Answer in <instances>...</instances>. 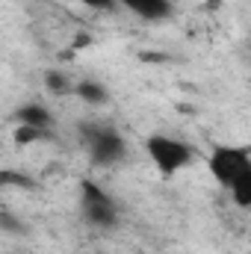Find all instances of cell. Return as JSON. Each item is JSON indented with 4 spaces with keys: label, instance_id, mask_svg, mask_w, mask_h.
<instances>
[{
    "label": "cell",
    "instance_id": "obj_1",
    "mask_svg": "<svg viewBox=\"0 0 251 254\" xmlns=\"http://www.w3.org/2000/svg\"><path fill=\"white\" fill-rule=\"evenodd\" d=\"M80 139L98 166H116L127 154L125 139L119 136V130L107 125H80Z\"/></svg>",
    "mask_w": 251,
    "mask_h": 254
},
{
    "label": "cell",
    "instance_id": "obj_2",
    "mask_svg": "<svg viewBox=\"0 0 251 254\" xmlns=\"http://www.w3.org/2000/svg\"><path fill=\"white\" fill-rule=\"evenodd\" d=\"M148 157H151V163L163 172V175H175V172H181V169H187L189 163H192V148L184 145V142H178V139H172V136H160V133H154V136H148Z\"/></svg>",
    "mask_w": 251,
    "mask_h": 254
},
{
    "label": "cell",
    "instance_id": "obj_3",
    "mask_svg": "<svg viewBox=\"0 0 251 254\" xmlns=\"http://www.w3.org/2000/svg\"><path fill=\"white\" fill-rule=\"evenodd\" d=\"M249 172H251V157H249L246 148H231V145H225V148H216L213 157H210V175H213L216 184L225 187V190H231L234 181H240V178L249 175Z\"/></svg>",
    "mask_w": 251,
    "mask_h": 254
},
{
    "label": "cell",
    "instance_id": "obj_4",
    "mask_svg": "<svg viewBox=\"0 0 251 254\" xmlns=\"http://www.w3.org/2000/svg\"><path fill=\"white\" fill-rule=\"evenodd\" d=\"M80 207H83V219L95 228H113L119 222L113 198L92 181H83V187H80Z\"/></svg>",
    "mask_w": 251,
    "mask_h": 254
},
{
    "label": "cell",
    "instance_id": "obj_5",
    "mask_svg": "<svg viewBox=\"0 0 251 254\" xmlns=\"http://www.w3.org/2000/svg\"><path fill=\"white\" fill-rule=\"evenodd\" d=\"M127 12H133L142 21H166L172 15V3L169 0H119Z\"/></svg>",
    "mask_w": 251,
    "mask_h": 254
},
{
    "label": "cell",
    "instance_id": "obj_6",
    "mask_svg": "<svg viewBox=\"0 0 251 254\" xmlns=\"http://www.w3.org/2000/svg\"><path fill=\"white\" fill-rule=\"evenodd\" d=\"M15 122L24 125V127H45V130H51L54 116H51L42 104H24V107L15 113Z\"/></svg>",
    "mask_w": 251,
    "mask_h": 254
},
{
    "label": "cell",
    "instance_id": "obj_7",
    "mask_svg": "<svg viewBox=\"0 0 251 254\" xmlns=\"http://www.w3.org/2000/svg\"><path fill=\"white\" fill-rule=\"evenodd\" d=\"M74 92H77L86 104H92V107H101V104H107V98H110V92H107L98 80H80V83L74 86Z\"/></svg>",
    "mask_w": 251,
    "mask_h": 254
},
{
    "label": "cell",
    "instance_id": "obj_8",
    "mask_svg": "<svg viewBox=\"0 0 251 254\" xmlns=\"http://www.w3.org/2000/svg\"><path fill=\"white\" fill-rule=\"evenodd\" d=\"M3 187H15V190H36V181L18 169H0V190Z\"/></svg>",
    "mask_w": 251,
    "mask_h": 254
},
{
    "label": "cell",
    "instance_id": "obj_9",
    "mask_svg": "<svg viewBox=\"0 0 251 254\" xmlns=\"http://www.w3.org/2000/svg\"><path fill=\"white\" fill-rule=\"evenodd\" d=\"M45 139H51V130H45V127H15L18 145H33V142H45Z\"/></svg>",
    "mask_w": 251,
    "mask_h": 254
},
{
    "label": "cell",
    "instance_id": "obj_10",
    "mask_svg": "<svg viewBox=\"0 0 251 254\" xmlns=\"http://www.w3.org/2000/svg\"><path fill=\"white\" fill-rule=\"evenodd\" d=\"M231 195H234V201H237L240 207H251V172L249 175H243L240 181H234Z\"/></svg>",
    "mask_w": 251,
    "mask_h": 254
},
{
    "label": "cell",
    "instance_id": "obj_11",
    "mask_svg": "<svg viewBox=\"0 0 251 254\" xmlns=\"http://www.w3.org/2000/svg\"><path fill=\"white\" fill-rule=\"evenodd\" d=\"M45 86H48L54 95H68V92H74L71 80L65 77L63 71H48V74H45Z\"/></svg>",
    "mask_w": 251,
    "mask_h": 254
},
{
    "label": "cell",
    "instance_id": "obj_12",
    "mask_svg": "<svg viewBox=\"0 0 251 254\" xmlns=\"http://www.w3.org/2000/svg\"><path fill=\"white\" fill-rule=\"evenodd\" d=\"M0 228H6V231H15V234H21V231H24V225H21L15 216H9V213H0Z\"/></svg>",
    "mask_w": 251,
    "mask_h": 254
},
{
    "label": "cell",
    "instance_id": "obj_13",
    "mask_svg": "<svg viewBox=\"0 0 251 254\" xmlns=\"http://www.w3.org/2000/svg\"><path fill=\"white\" fill-rule=\"evenodd\" d=\"M77 3L92 6V9H113V3H116V0H77Z\"/></svg>",
    "mask_w": 251,
    "mask_h": 254
}]
</instances>
